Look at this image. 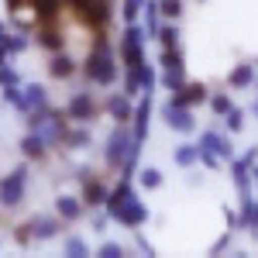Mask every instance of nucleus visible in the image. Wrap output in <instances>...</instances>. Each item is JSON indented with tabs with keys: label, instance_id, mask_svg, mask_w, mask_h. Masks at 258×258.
<instances>
[{
	"label": "nucleus",
	"instance_id": "5",
	"mask_svg": "<svg viewBox=\"0 0 258 258\" xmlns=\"http://www.w3.org/2000/svg\"><path fill=\"white\" fill-rule=\"evenodd\" d=\"M131 135L124 131V127H117L114 135H110V145H107V162L110 165H120V162L127 159V152H131Z\"/></svg>",
	"mask_w": 258,
	"mask_h": 258
},
{
	"label": "nucleus",
	"instance_id": "17",
	"mask_svg": "<svg viewBox=\"0 0 258 258\" xmlns=\"http://www.w3.org/2000/svg\"><path fill=\"white\" fill-rule=\"evenodd\" d=\"M31 7H35V14L41 21H52L59 14V0H31Z\"/></svg>",
	"mask_w": 258,
	"mask_h": 258
},
{
	"label": "nucleus",
	"instance_id": "19",
	"mask_svg": "<svg viewBox=\"0 0 258 258\" xmlns=\"http://www.w3.org/2000/svg\"><path fill=\"white\" fill-rule=\"evenodd\" d=\"M73 69H76V66H73L69 55H55V59H52V76H59V80L73 76Z\"/></svg>",
	"mask_w": 258,
	"mask_h": 258
},
{
	"label": "nucleus",
	"instance_id": "7",
	"mask_svg": "<svg viewBox=\"0 0 258 258\" xmlns=\"http://www.w3.org/2000/svg\"><path fill=\"white\" fill-rule=\"evenodd\" d=\"M203 100H207V86L203 83H189V86L172 90V103H179V107H193V103H203Z\"/></svg>",
	"mask_w": 258,
	"mask_h": 258
},
{
	"label": "nucleus",
	"instance_id": "26",
	"mask_svg": "<svg viewBox=\"0 0 258 258\" xmlns=\"http://www.w3.org/2000/svg\"><path fill=\"white\" fill-rule=\"evenodd\" d=\"M141 186H145V189H155V186H162L159 169H141Z\"/></svg>",
	"mask_w": 258,
	"mask_h": 258
},
{
	"label": "nucleus",
	"instance_id": "28",
	"mask_svg": "<svg viewBox=\"0 0 258 258\" xmlns=\"http://www.w3.org/2000/svg\"><path fill=\"white\" fill-rule=\"evenodd\" d=\"M120 255H124V248L114 244V241H107V244L100 248V258H120Z\"/></svg>",
	"mask_w": 258,
	"mask_h": 258
},
{
	"label": "nucleus",
	"instance_id": "31",
	"mask_svg": "<svg viewBox=\"0 0 258 258\" xmlns=\"http://www.w3.org/2000/svg\"><path fill=\"white\" fill-rule=\"evenodd\" d=\"M69 145H73V148H86V145H90V135H86V131H76V135H69Z\"/></svg>",
	"mask_w": 258,
	"mask_h": 258
},
{
	"label": "nucleus",
	"instance_id": "22",
	"mask_svg": "<svg viewBox=\"0 0 258 258\" xmlns=\"http://www.w3.org/2000/svg\"><path fill=\"white\" fill-rule=\"evenodd\" d=\"M155 35H162V45H165V48H176L179 45V28L176 24H165V28L155 31Z\"/></svg>",
	"mask_w": 258,
	"mask_h": 258
},
{
	"label": "nucleus",
	"instance_id": "20",
	"mask_svg": "<svg viewBox=\"0 0 258 258\" xmlns=\"http://www.w3.org/2000/svg\"><path fill=\"white\" fill-rule=\"evenodd\" d=\"M21 97H24V110L45 107V90H41V86H28V93H21Z\"/></svg>",
	"mask_w": 258,
	"mask_h": 258
},
{
	"label": "nucleus",
	"instance_id": "12",
	"mask_svg": "<svg viewBox=\"0 0 258 258\" xmlns=\"http://www.w3.org/2000/svg\"><path fill=\"white\" fill-rule=\"evenodd\" d=\"M28 231H31L38 241H45V238H52V234L59 231V224H55V220H48V217H35L31 224H28Z\"/></svg>",
	"mask_w": 258,
	"mask_h": 258
},
{
	"label": "nucleus",
	"instance_id": "14",
	"mask_svg": "<svg viewBox=\"0 0 258 258\" xmlns=\"http://www.w3.org/2000/svg\"><path fill=\"white\" fill-rule=\"evenodd\" d=\"M120 55L127 62V69H138L145 62V52H141V41H131V45H120Z\"/></svg>",
	"mask_w": 258,
	"mask_h": 258
},
{
	"label": "nucleus",
	"instance_id": "23",
	"mask_svg": "<svg viewBox=\"0 0 258 258\" xmlns=\"http://www.w3.org/2000/svg\"><path fill=\"white\" fill-rule=\"evenodd\" d=\"M197 159H200V148H197V145H186V148H179V152H176L179 165H193Z\"/></svg>",
	"mask_w": 258,
	"mask_h": 258
},
{
	"label": "nucleus",
	"instance_id": "6",
	"mask_svg": "<svg viewBox=\"0 0 258 258\" xmlns=\"http://www.w3.org/2000/svg\"><path fill=\"white\" fill-rule=\"evenodd\" d=\"M165 124L172 127V131H193V114H189V107H179V103H165Z\"/></svg>",
	"mask_w": 258,
	"mask_h": 258
},
{
	"label": "nucleus",
	"instance_id": "9",
	"mask_svg": "<svg viewBox=\"0 0 258 258\" xmlns=\"http://www.w3.org/2000/svg\"><path fill=\"white\" fill-rule=\"evenodd\" d=\"M148 114H152V100H148V90H145V100L138 103V110H135V141H145L148 135Z\"/></svg>",
	"mask_w": 258,
	"mask_h": 258
},
{
	"label": "nucleus",
	"instance_id": "2",
	"mask_svg": "<svg viewBox=\"0 0 258 258\" xmlns=\"http://www.w3.org/2000/svg\"><path fill=\"white\" fill-rule=\"evenodd\" d=\"M28 124H31V131H38L41 138H45V145H59L66 138V120H62V114H52V110H41L38 107L28 117Z\"/></svg>",
	"mask_w": 258,
	"mask_h": 258
},
{
	"label": "nucleus",
	"instance_id": "34",
	"mask_svg": "<svg viewBox=\"0 0 258 258\" xmlns=\"http://www.w3.org/2000/svg\"><path fill=\"white\" fill-rule=\"evenodd\" d=\"M255 114H258V107H255Z\"/></svg>",
	"mask_w": 258,
	"mask_h": 258
},
{
	"label": "nucleus",
	"instance_id": "18",
	"mask_svg": "<svg viewBox=\"0 0 258 258\" xmlns=\"http://www.w3.org/2000/svg\"><path fill=\"white\" fill-rule=\"evenodd\" d=\"M251 80H255V66H251V62H244V66H238V69L231 73V86H248Z\"/></svg>",
	"mask_w": 258,
	"mask_h": 258
},
{
	"label": "nucleus",
	"instance_id": "8",
	"mask_svg": "<svg viewBox=\"0 0 258 258\" xmlns=\"http://www.w3.org/2000/svg\"><path fill=\"white\" fill-rule=\"evenodd\" d=\"M97 114V107H93V100H90V93H80V97L69 100V117L80 120V124H86V120Z\"/></svg>",
	"mask_w": 258,
	"mask_h": 258
},
{
	"label": "nucleus",
	"instance_id": "3",
	"mask_svg": "<svg viewBox=\"0 0 258 258\" xmlns=\"http://www.w3.org/2000/svg\"><path fill=\"white\" fill-rule=\"evenodd\" d=\"M24 182H28V169L18 165L11 176L0 182V203H4V207H18L21 200H24Z\"/></svg>",
	"mask_w": 258,
	"mask_h": 258
},
{
	"label": "nucleus",
	"instance_id": "24",
	"mask_svg": "<svg viewBox=\"0 0 258 258\" xmlns=\"http://www.w3.org/2000/svg\"><path fill=\"white\" fill-rule=\"evenodd\" d=\"M159 11L165 14V18L176 21L179 14H182V0H159Z\"/></svg>",
	"mask_w": 258,
	"mask_h": 258
},
{
	"label": "nucleus",
	"instance_id": "13",
	"mask_svg": "<svg viewBox=\"0 0 258 258\" xmlns=\"http://www.w3.org/2000/svg\"><path fill=\"white\" fill-rule=\"evenodd\" d=\"M21 148H24V155H28V159H41V155H45V138H41L38 131H31L28 138L21 141Z\"/></svg>",
	"mask_w": 258,
	"mask_h": 258
},
{
	"label": "nucleus",
	"instance_id": "10",
	"mask_svg": "<svg viewBox=\"0 0 258 258\" xmlns=\"http://www.w3.org/2000/svg\"><path fill=\"white\" fill-rule=\"evenodd\" d=\"M197 148H203V152H217V155H224V159H231V145H227V138H220V135H214V131H207V135L200 138Z\"/></svg>",
	"mask_w": 258,
	"mask_h": 258
},
{
	"label": "nucleus",
	"instance_id": "16",
	"mask_svg": "<svg viewBox=\"0 0 258 258\" xmlns=\"http://www.w3.org/2000/svg\"><path fill=\"white\" fill-rule=\"evenodd\" d=\"M80 214H83V207H80V200H76V197H62V200H59V217L76 220Z\"/></svg>",
	"mask_w": 258,
	"mask_h": 258
},
{
	"label": "nucleus",
	"instance_id": "25",
	"mask_svg": "<svg viewBox=\"0 0 258 258\" xmlns=\"http://www.w3.org/2000/svg\"><path fill=\"white\" fill-rule=\"evenodd\" d=\"M41 45H45V48H62V35L59 31H55V28H45V31H41Z\"/></svg>",
	"mask_w": 258,
	"mask_h": 258
},
{
	"label": "nucleus",
	"instance_id": "1",
	"mask_svg": "<svg viewBox=\"0 0 258 258\" xmlns=\"http://www.w3.org/2000/svg\"><path fill=\"white\" fill-rule=\"evenodd\" d=\"M86 76L93 83H100V86H110L117 80V62H114V52H110V45L103 38H97V48L86 59Z\"/></svg>",
	"mask_w": 258,
	"mask_h": 258
},
{
	"label": "nucleus",
	"instance_id": "29",
	"mask_svg": "<svg viewBox=\"0 0 258 258\" xmlns=\"http://www.w3.org/2000/svg\"><path fill=\"white\" fill-rule=\"evenodd\" d=\"M66 251H69V255H73V258H83V255H86V244H83L80 238H73V241H69V244H66Z\"/></svg>",
	"mask_w": 258,
	"mask_h": 258
},
{
	"label": "nucleus",
	"instance_id": "30",
	"mask_svg": "<svg viewBox=\"0 0 258 258\" xmlns=\"http://www.w3.org/2000/svg\"><path fill=\"white\" fill-rule=\"evenodd\" d=\"M210 107H214V114H227V110H231V100H227V97H214V100H210Z\"/></svg>",
	"mask_w": 258,
	"mask_h": 258
},
{
	"label": "nucleus",
	"instance_id": "21",
	"mask_svg": "<svg viewBox=\"0 0 258 258\" xmlns=\"http://www.w3.org/2000/svg\"><path fill=\"white\" fill-rule=\"evenodd\" d=\"M145 21H148V35H155L159 31V4L155 0L145 4Z\"/></svg>",
	"mask_w": 258,
	"mask_h": 258
},
{
	"label": "nucleus",
	"instance_id": "4",
	"mask_svg": "<svg viewBox=\"0 0 258 258\" xmlns=\"http://www.w3.org/2000/svg\"><path fill=\"white\" fill-rule=\"evenodd\" d=\"M110 217H117L120 224H124V227H138L141 220L148 217V210H145V207H141V203H138L135 197H127V200H124V203L117 207V210L110 214Z\"/></svg>",
	"mask_w": 258,
	"mask_h": 258
},
{
	"label": "nucleus",
	"instance_id": "27",
	"mask_svg": "<svg viewBox=\"0 0 258 258\" xmlns=\"http://www.w3.org/2000/svg\"><path fill=\"white\" fill-rule=\"evenodd\" d=\"M162 80H165L169 90H179V86H182V69H165V76H162Z\"/></svg>",
	"mask_w": 258,
	"mask_h": 258
},
{
	"label": "nucleus",
	"instance_id": "11",
	"mask_svg": "<svg viewBox=\"0 0 258 258\" xmlns=\"http://www.w3.org/2000/svg\"><path fill=\"white\" fill-rule=\"evenodd\" d=\"M83 203H90V207H100V203H107V186H103L100 179H86V189H83Z\"/></svg>",
	"mask_w": 258,
	"mask_h": 258
},
{
	"label": "nucleus",
	"instance_id": "33",
	"mask_svg": "<svg viewBox=\"0 0 258 258\" xmlns=\"http://www.w3.org/2000/svg\"><path fill=\"white\" fill-rule=\"evenodd\" d=\"M241 124H244V120H241V114L231 107V110H227V127H231V131H241Z\"/></svg>",
	"mask_w": 258,
	"mask_h": 258
},
{
	"label": "nucleus",
	"instance_id": "15",
	"mask_svg": "<svg viewBox=\"0 0 258 258\" xmlns=\"http://www.w3.org/2000/svg\"><path fill=\"white\" fill-rule=\"evenodd\" d=\"M110 114L117 117V124H124V120H131V103H127V93L124 97H110Z\"/></svg>",
	"mask_w": 258,
	"mask_h": 258
},
{
	"label": "nucleus",
	"instance_id": "32",
	"mask_svg": "<svg viewBox=\"0 0 258 258\" xmlns=\"http://www.w3.org/2000/svg\"><path fill=\"white\" fill-rule=\"evenodd\" d=\"M11 83H18V73L14 69H4V62H0V86H11Z\"/></svg>",
	"mask_w": 258,
	"mask_h": 258
}]
</instances>
